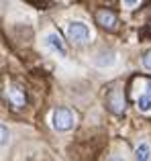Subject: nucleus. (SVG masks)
<instances>
[{"label": "nucleus", "instance_id": "nucleus-1", "mask_svg": "<svg viewBox=\"0 0 151 161\" xmlns=\"http://www.w3.org/2000/svg\"><path fill=\"white\" fill-rule=\"evenodd\" d=\"M53 126L57 130H70L74 126V116L70 108H57L53 112Z\"/></svg>", "mask_w": 151, "mask_h": 161}, {"label": "nucleus", "instance_id": "nucleus-2", "mask_svg": "<svg viewBox=\"0 0 151 161\" xmlns=\"http://www.w3.org/2000/svg\"><path fill=\"white\" fill-rule=\"evenodd\" d=\"M68 37L76 43H86L88 37H90V31L84 23H70L68 27Z\"/></svg>", "mask_w": 151, "mask_h": 161}, {"label": "nucleus", "instance_id": "nucleus-3", "mask_svg": "<svg viewBox=\"0 0 151 161\" xmlns=\"http://www.w3.org/2000/svg\"><path fill=\"white\" fill-rule=\"evenodd\" d=\"M96 20H98V25L102 29H106V31H115L116 29V14L115 12H110V10H106V8H102V10H98L96 12Z\"/></svg>", "mask_w": 151, "mask_h": 161}, {"label": "nucleus", "instance_id": "nucleus-4", "mask_svg": "<svg viewBox=\"0 0 151 161\" xmlns=\"http://www.w3.org/2000/svg\"><path fill=\"white\" fill-rule=\"evenodd\" d=\"M108 108L112 110L115 114H120L125 108V100H123V94L119 90H110L108 92Z\"/></svg>", "mask_w": 151, "mask_h": 161}, {"label": "nucleus", "instance_id": "nucleus-5", "mask_svg": "<svg viewBox=\"0 0 151 161\" xmlns=\"http://www.w3.org/2000/svg\"><path fill=\"white\" fill-rule=\"evenodd\" d=\"M47 47H51V49H55L59 55H65L68 51H65V45H64V41H61V37L57 35V33H51V35H47Z\"/></svg>", "mask_w": 151, "mask_h": 161}, {"label": "nucleus", "instance_id": "nucleus-6", "mask_svg": "<svg viewBox=\"0 0 151 161\" xmlns=\"http://www.w3.org/2000/svg\"><path fill=\"white\" fill-rule=\"evenodd\" d=\"M96 65L98 67H108V65H112L115 63V53L112 51H102V53H98L96 55Z\"/></svg>", "mask_w": 151, "mask_h": 161}, {"label": "nucleus", "instance_id": "nucleus-7", "mask_svg": "<svg viewBox=\"0 0 151 161\" xmlns=\"http://www.w3.org/2000/svg\"><path fill=\"white\" fill-rule=\"evenodd\" d=\"M135 157H137V161H149L151 159V147L147 143H141L135 151Z\"/></svg>", "mask_w": 151, "mask_h": 161}, {"label": "nucleus", "instance_id": "nucleus-8", "mask_svg": "<svg viewBox=\"0 0 151 161\" xmlns=\"http://www.w3.org/2000/svg\"><path fill=\"white\" fill-rule=\"evenodd\" d=\"M10 102L14 104V106H23L25 104V92L20 90V88H12L10 90Z\"/></svg>", "mask_w": 151, "mask_h": 161}, {"label": "nucleus", "instance_id": "nucleus-9", "mask_svg": "<svg viewBox=\"0 0 151 161\" xmlns=\"http://www.w3.org/2000/svg\"><path fill=\"white\" fill-rule=\"evenodd\" d=\"M137 106H139L141 112H149V110H151V98H149L147 94H145V96H141V98L137 100Z\"/></svg>", "mask_w": 151, "mask_h": 161}, {"label": "nucleus", "instance_id": "nucleus-10", "mask_svg": "<svg viewBox=\"0 0 151 161\" xmlns=\"http://www.w3.org/2000/svg\"><path fill=\"white\" fill-rule=\"evenodd\" d=\"M8 143V129L4 125H0V147Z\"/></svg>", "mask_w": 151, "mask_h": 161}, {"label": "nucleus", "instance_id": "nucleus-11", "mask_svg": "<svg viewBox=\"0 0 151 161\" xmlns=\"http://www.w3.org/2000/svg\"><path fill=\"white\" fill-rule=\"evenodd\" d=\"M143 65L147 67V69H151V51H147L143 55Z\"/></svg>", "mask_w": 151, "mask_h": 161}, {"label": "nucleus", "instance_id": "nucleus-12", "mask_svg": "<svg viewBox=\"0 0 151 161\" xmlns=\"http://www.w3.org/2000/svg\"><path fill=\"white\" fill-rule=\"evenodd\" d=\"M147 96H149V98H151V82L147 84Z\"/></svg>", "mask_w": 151, "mask_h": 161}, {"label": "nucleus", "instance_id": "nucleus-13", "mask_svg": "<svg viewBox=\"0 0 151 161\" xmlns=\"http://www.w3.org/2000/svg\"><path fill=\"white\" fill-rule=\"evenodd\" d=\"M108 161H123V159H119V157H112V159H108Z\"/></svg>", "mask_w": 151, "mask_h": 161}]
</instances>
